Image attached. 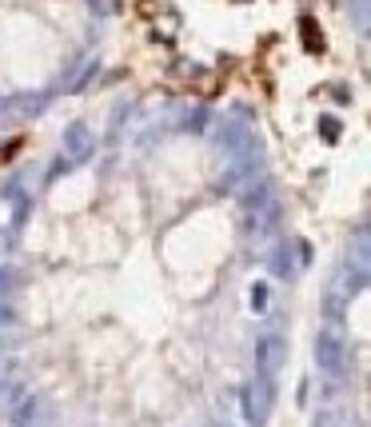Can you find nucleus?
Returning <instances> with one entry per match:
<instances>
[{
    "label": "nucleus",
    "mask_w": 371,
    "mask_h": 427,
    "mask_svg": "<svg viewBox=\"0 0 371 427\" xmlns=\"http://www.w3.org/2000/svg\"><path fill=\"white\" fill-rule=\"evenodd\" d=\"M303 36H307V48H320L324 40H320V32H316V24L311 21H303Z\"/></svg>",
    "instance_id": "f257e3e1"
}]
</instances>
